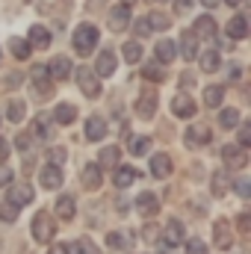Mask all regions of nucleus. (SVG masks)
<instances>
[{"mask_svg": "<svg viewBox=\"0 0 251 254\" xmlns=\"http://www.w3.org/2000/svg\"><path fill=\"white\" fill-rule=\"evenodd\" d=\"M98 39H101V33H98L95 24H80L77 33H74V51L86 57V54H92L98 48Z\"/></svg>", "mask_w": 251, "mask_h": 254, "instance_id": "obj_1", "label": "nucleus"}, {"mask_svg": "<svg viewBox=\"0 0 251 254\" xmlns=\"http://www.w3.org/2000/svg\"><path fill=\"white\" fill-rule=\"evenodd\" d=\"M74 74H77V86H80V92H83L86 98H98V95H101V80H98V74H95L92 68L80 65Z\"/></svg>", "mask_w": 251, "mask_h": 254, "instance_id": "obj_2", "label": "nucleus"}, {"mask_svg": "<svg viewBox=\"0 0 251 254\" xmlns=\"http://www.w3.org/2000/svg\"><path fill=\"white\" fill-rule=\"evenodd\" d=\"M222 163L228 166V172H240L249 166V151L243 145H225L222 148Z\"/></svg>", "mask_w": 251, "mask_h": 254, "instance_id": "obj_3", "label": "nucleus"}, {"mask_svg": "<svg viewBox=\"0 0 251 254\" xmlns=\"http://www.w3.org/2000/svg\"><path fill=\"white\" fill-rule=\"evenodd\" d=\"M54 234H57L54 216H51V213H36V216H33V237H36L39 243H51Z\"/></svg>", "mask_w": 251, "mask_h": 254, "instance_id": "obj_4", "label": "nucleus"}, {"mask_svg": "<svg viewBox=\"0 0 251 254\" xmlns=\"http://www.w3.org/2000/svg\"><path fill=\"white\" fill-rule=\"evenodd\" d=\"M136 116L139 119H154L157 116V92L154 89H142L136 98Z\"/></svg>", "mask_w": 251, "mask_h": 254, "instance_id": "obj_5", "label": "nucleus"}, {"mask_svg": "<svg viewBox=\"0 0 251 254\" xmlns=\"http://www.w3.org/2000/svg\"><path fill=\"white\" fill-rule=\"evenodd\" d=\"M39 184H42L45 190H60V187H63V169L54 166V163H48V166L39 172Z\"/></svg>", "mask_w": 251, "mask_h": 254, "instance_id": "obj_6", "label": "nucleus"}, {"mask_svg": "<svg viewBox=\"0 0 251 254\" xmlns=\"http://www.w3.org/2000/svg\"><path fill=\"white\" fill-rule=\"evenodd\" d=\"M172 113L178 116V119H192L195 113H198V104L189 98V95H175V101H172Z\"/></svg>", "mask_w": 251, "mask_h": 254, "instance_id": "obj_7", "label": "nucleus"}, {"mask_svg": "<svg viewBox=\"0 0 251 254\" xmlns=\"http://www.w3.org/2000/svg\"><path fill=\"white\" fill-rule=\"evenodd\" d=\"M6 198H9V204H15V207L21 210V207H27V204L33 201V187H30V184H12Z\"/></svg>", "mask_w": 251, "mask_h": 254, "instance_id": "obj_8", "label": "nucleus"}, {"mask_svg": "<svg viewBox=\"0 0 251 254\" xmlns=\"http://www.w3.org/2000/svg\"><path fill=\"white\" fill-rule=\"evenodd\" d=\"M213 240H216V249H222V252L231 249V222L228 219H216L213 222Z\"/></svg>", "mask_w": 251, "mask_h": 254, "instance_id": "obj_9", "label": "nucleus"}, {"mask_svg": "<svg viewBox=\"0 0 251 254\" xmlns=\"http://www.w3.org/2000/svg\"><path fill=\"white\" fill-rule=\"evenodd\" d=\"M210 139H213L210 127H204V125H192V127H187V145H189V148H204Z\"/></svg>", "mask_w": 251, "mask_h": 254, "instance_id": "obj_10", "label": "nucleus"}, {"mask_svg": "<svg viewBox=\"0 0 251 254\" xmlns=\"http://www.w3.org/2000/svg\"><path fill=\"white\" fill-rule=\"evenodd\" d=\"M184 237H187L184 225H181L178 219H169V222H166V231H163L166 246H169V249H175V246H181V243H184Z\"/></svg>", "mask_w": 251, "mask_h": 254, "instance_id": "obj_11", "label": "nucleus"}, {"mask_svg": "<svg viewBox=\"0 0 251 254\" xmlns=\"http://www.w3.org/2000/svg\"><path fill=\"white\" fill-rule=\"evenodd\" d=\"M116 65H119V57L107 48V51H101V57H98L95 74H98V77H110V74H116Z\"/></svg>", "mask_w": 251, "mask_h": 254, "instance_id": "obj_12", "label": "nucleus"}, {"mask_svg": "<svg viewBox=\"0 0 251 254\" xmlns=\"http://www.w3.org/2000/svg\"><path fill=\"white\" fill-rule=\"evenodd\" d=\"M127 24H130V9H127V3L113 6V9H110V27H113V33H122Z\"/></svg>", "mask_w": 251, "mask_h": 254, "instance_id": "obj_13", "label": "nucleus"}, {"mask_svg": "<svg viewBox=\"0 0 251 254\" xmlns=\"http://www.w3.org/2000/svg\"><path fill=\"white\" fill-rule=\"evenodd\" d=\"M104 136H107V122H104L101 116L86 119V139H89V142H101Z\"/></svg>", "mask_w": 251, "mask_h": 254, "instance_id": "obj_14", "label": "nucleus"}, {"mask_svg": "<svg viewBox=\"0 0 251 254\" xmlns=\"http://www.w3.org/2000/svg\"><path fill=\"white\" fill-rule=\"evenodd\" d=\"M181 57L184 60H195L198 57V36L192 30H184L181 33Z\"/></svg>", "mask_w": 251, "mask_h": 254, "instance_id": "obj_15", "label": "nucleus"}, {"mask_svg": "<svg viewBox=\"0 0 251 254\" xmlns=\"http://www.w3.org/2000/svg\"><path fill=\"white\" fill-rule=\"evenodd\" d=\"M101 184H104L101 166H98V163H86V166H83V187H86V190H98Z\"/></svg>", "mask_w": 251, "mask_h": 254, "instance_id": "obj_16", "label": "nucleus"}, {"mask_svg": "<svg viewBox=\"0 0 251 254\" xmlns=\"http://www.w3.org/2000/svg\"><path fill=\"white\" fill-rule=\"evenodd\" d=\"M136 210H139L142 216H154V213L160 210V198H157L154 192H142V195L136 198Z\"/></svg>", "mask_w": 251, "mask_h": 254, "instance_id": "obj_17", "label": "nucleus"}, {"mask_svg": "<svg viewBox=\"0 0 251 254\" xmlns=\"http://www.w3.org/2000/svg\"><path fill=\"white\" fill-rule=\"evenodd\" d=\"M136 178H139V172H136L133 166H119V169H116V175H113V184H116L119 190H127Z\"/></svg>", "mask_w": 251, "mask_h": 254, "instance_id": "obj_18", "label": "nucleus"}, {"mask_svg": "<svg viewBox=\"0 0 251 254\" xmlns=\"http://www.w3.org/2000/svg\"><path fill=\"white\" fill-rule=\"evenodd\" d=\"M192 33H195V36H204V39H216V21H213V15H201V18L195 21Z\"/></svg>", "mask_w": 251, "mask_h": 254, "instance_id": "obj_19", "label": "nucleus"}, {"mask_svg": "<svg viewBox=\"0 0 251 254\" xmlns=\"http://www.w3.org/2000/svg\"><path fill=\"white\" fill-rule=\"evenodd\" d=\"M246 36H249V24H246V18H243V15L231 18V21H228V39L240 42V39H246Z\"/></svg>", "mask_w": 251, "mask_h": 254, "instance_id": "obj_20", "label": "nucleus"}, {"mask_svg": "<svg viewBox=\"0 0 251 254\" xmlns=\"http://www.w3.org/2000/svg\"><path fill=\"white\" fill-rule=\"evenodd\" d=\"M51 45V33H48V27H30V48H39V51H45Z\"/></svg>", "mask_w": 251, "mask_h": 254, "instance_id": "obj_21", "label": "nucleus"}, {"mask_svg": "<svg viewBox=\"0 0 251 254\" xmlns=\"http://www.w3.org/2000/svg\"><path fill=\"white\" fill-rule=\"evenodd\" d=\"M151 172H154V178H169L172 175V160L166 154H154L151 157Z\"/></svg>", "mask_w": 251, "mask_h": 254, "instance_id": "obj_22", "label": "nucleus"}, {"mask_svg": "<svg viewBox=\"0 0 251 254\" xmlns=\"http://www.w3.org/2000/svg\"><path fill=\"white\" fill-rule=\"evenodd\" d=\"M154 54H157V60L166 65V63H172L175 57H178V48H175V42H169V39H160L157 42V48H154Z\"/></svg>", "mask_w": 251, "mask_h": 254, "instance_id": "obj_23", "label": "nucleus"}, {"mask_svg": "<svg viewBox=\"0 0 251 254\" xmlns=\"http://www.w3.org/2000/svg\"><path fill=\"white\" fill-rule=\"evenodd\" d=\"M74 213H77V207H74V195H63V198H57V216H60L63 222H71Z\"/></svg>", "mask_w": 251, "mask_h": 254, "instance_id": "obj_24", "label": "nucleus"}, {"mask_svg": "<svg viewBox=\"0 0 251 254\" xmlns=\"http://www.w3.org/2000/svg\"><path fill=\"white\" fill-rule=\"evenodd\" d=\"M48 71H51V77H54V80H65L74 68H71V60H68V57H57V60L51 63Z\"/></svg>", "mask_w": 251, "mask_h": 254, "instance_id": "obj_25", "label": "nucleus"}, {"mask_svg": "<svg viewBox=\"0 0 251 254\" xmlns=\"http://www.w3.org/2000/svg\"><path fill=\"white\" fill-rule=\"evenodd\" d=\"M210 178H213V181H210L213 198H225V192H228V175H225V172H213Z\"/></svg>", "mask_w": 251, "mask_h": 254, "instance_id": "obj_26", "label": "nucleus"}, {"mask_svg": "<svg viewBox=\"0 0 251 254\" xmlns=\"http://www.w3.org/2000/svg\"><path fill=\"white\" fill-rule=\"evenodd\" d=\"M9 51H12V57L15 60H30V42H24V39H9Z\"/></svg>", "mask_w": 251, "mask_h": 254, "instance_id": "obj_27", "label": "nucleus"}, {"mask_svg": "<svg viewBox=\"0 0 251 254\" xmlns=\"http://www.w3.org/2000/svg\"><path fill=\"white\" fill-rule=\"evenodd\" d=\"M33 133H36L39 139H51V136H54L51 119H48V116H36V122H33Z\"/></svg>", "mask_w": 251, "mask_h": 254, "instance_id": "obj_28", "label": "nucleus"}, {"mask_svg": "<svg viewBox=\"0 0 251 254\" xmlns=\"http://www.w3.org/2000/svg\"><path fill=\"white\" fill-rule=\"evenodd\" d=\"M54 119H57L60 125H71V122L77 119V110H74L71 104H60V107L54 110Z\"/></svg>", "mask_w": 251, "mask_h": 254, "instance_id": "obj_29", "label": "nucleus"}, {"mask_svg": "<svg viewBox=\"0 0 251 254\" xmlns=\"http://www.w3.org/2000/svg\"><path fill=\"white\" fill-rule=\"evenodd\" d=\"M222 95H225L222 86H207V89H204V107H213V110H216V107L222 104Z\"/></svg>", "mask_w": 251, "mask_h": 254, "instance_id": "obj_30", "label": "nucleus"}, {"mask_svg": "<svg viewBox=\"0 0 251 254\" xmlns=\"http://www.w3.org/2000/svg\"><path fill=\"white\" fill-rule=\"evenodd\" d=\"M24 113H27V107H24V101H9V107H6V119L9 122H24Z\"/></svg>", "mask_w": 251, "mask_h": 254, "instance_id": "obj_31", "label": "nucleus"}, {"mask_svg": "<svg viewBox=\"0 0 251 254\" xmlns=\"http://www.w3.org/2000/svg\"><path fill=\"white\" fill-rule=\"evenodd\" d=\"M122 54H125V60H127L130 65H136L139 60H142V45H139V42H125Z\"/></svg>", "mask_w": 251, "mask_h": 254, "instance_id": "obj_32", "label": "nucleus"}, {"mask_svg": "<svg viewBox=\"0 0 251 254\" xmlns=\"http://www.w3.org/2000/svg\"><path fill=\"white\" fill-rule=\"evenodd\" d=\"M148 151H151V139H148V136H136V139H130V154L142 157V154H148Z\"/></svg>", "mask_w": 251, "mask_h": 254, "instance_id": "obj_33", "label": "nucleus"}, {"mask_svg": "<svg viewBox=\"0 0 251 254\" xmlns=\"http://www.w3.org/2000/svg\"><path fill=\"white\" fill-rule=\"evenodd\" d=\"M198 57H201V68H204V71H216V68L222 65V60H219L216 51H204V54H198Z\"/></svg>", "mask_w": 251, "mask_h": 254, "instance_id": "obj_34", "label": "nucleus"}, {"mask_svg": "<svg viewBox=\"0 0 251 254\" xmlns=\"http://www.w3.org/2000/svg\"><path fill=\"white\" fill-rule=\"evenodd\" d=\"M219 125L225 127V130L237 127L240 125V113H237V110H222V113H219Z\"/></svg>", "mask_w": 251, "mask_h": 254, "instance_id": "obj_35", "label": "nucleus"}, {"mask_svg": "<svg viewBox=\"0 0 251 254\" xmlns=\"http://www.w3.org/2000/svg\"><path fill=\"white\" fill-rule=\"evenodd\" d=\"M119 148L116 145H110V148H101V166H116L119 163Z\"/></svg>", "mask_w": 251, "mask_h": 254, "instance_id": "obj_36", "label": "nucleus"}, {"mask_svg": "<svg viewBox=\"0 0 251 254\" xmlns=\"http://www.w3.org/2000/svg\"><path fill=\"white\" fill-rule=\"evenodd\" d=\"M145 80H154V83H160L163 80V65H157V63H151V65H145Z\"/></svg>", "mask_w": 251, "mask_h": 254, "instance_id": "obj_37", "label": "nucleus"}, {"mask_svg": "<svg viewBox=\"0 0 251 254\" xmlns=\"http://www.w3.org/2000/svg\"><path fill=\"white\" fill-rule=\"evenodd\" d=\"M151 30H154V27H151V21H148V18H139V21L133 24V33H136L139 39H145V36H151Z\"/></svg>", "mask_w": 251, "mask_h": 254, "instance_id": "obj_38", "label": "nucleus"}, {"mask_svg": "<svg viewBox=\"0 0 251 254\" xmlns=\"http://www.w3.org/2000/svg\"><path fill=\"white\" fill-rule=\"evenodd\" d=\"M107 246H110V249H116V252H122V249H125V234H116V231H113V234H107Z\"/></svg>", "mask_w": 251, "mask_h": 254, "instance_id": "obj_39", "label": "nucleus"}, {"mask_svg": "<svg viewBox=\"0 0 251 254\" xmlns=\"http://www.w3.org/2000/svg\"><path fill=\"white\" fill-rule=\"evenodd\" d=\"M0 219H3V222H15V219H18V207H15V204H3V207H0Z\"/></svg>", "mask_w": 251, "mask_h": 254, "instance_id": "obj_40", "label": "nucleus"}, {"mask_svg": "<svg viewBox=\"0 0 251 254\" xmlns=\"http://www.w3.org/2000/svg\"><path fill=\"white\" fill-rule=\"evenodd\" d=\"M77 254H101V252H98V246H95L92 240H86V237H83V240L77 243Z\"/></svg>", "mask_w": 251, "mask_h": 254, "instance_id": "obj_41", "label": "nucleus"}, {"mask_svg": "<svg viewBox=\"0 0 251 254\" xmlns=\"http://www.w3.org/2000/svg\"><path fill=\"white\" fill-rule=\"evenodd\" d=\"M30 77H33V83H42V80L51 77V71H48V65H36V68L30 71Z\"/></svg>", "mask_w": 251, "mask_h": 254, "instance_id": "obj_42", "label": "nucleus"}, {"mask_svg": "<svg viewBox=\"0 0 251 254\" xmlns=\"http://www.w3.org/2000/svg\"><path fill=\"white\" fill-rule=\"evenodd\" d=\"M148 21H151V27H157V30H166V27H169V18H166V15H160V12H154Z\"/></svg>", "mask_w": 251, "mask_h": 254, "instance_id": "obj_43", "label": "nucleus"}, {"mask_svg": "<svg viewBox=\"0 0 251 254\" xmlns=\"http://www.w3.org/2000/svg\"><path fill=\"white\" fill-rule=\"evenodd\" d=\"M234 187H237V192H240V198H249V195H251V184H249V178H240V181H237Z\"/></svg>", "mask_w": 251, "mask_h": 254, "instance_id": "obj_44", "label": "nucleus"}, {"mask_svg": "<svg viewBox=\"0 0 251 254\" xmlns=\"http://www.w3.org/2000/svg\"><path fill=\"white\" fill-rule=\"evenodd\" d=\"M48 157H51V163H54V166H63V163H65V151H63V148H51V151H48Z\"/></svg>", "mask_w": 251, "mask_h": 254, "instance_id": "obj_45", "label": "nucleus"}, {"mask_svg": "<svg viewBox=\"0 0 251 254\" xmlns=\"http://www.w3.org/2000/svg\"><path fill=\"white\" fill-rule=\"evenodd\" d=\"M187 252H189V254H207V246H204L201 240H189Z\"/></svg>", "mask_w": 251, "mask_h": 254, "instance_id": "obj_46", "label": "nucleus"}, {"mask_svg": "<svg viewBox=\"0 0 251 254\" xmlns=\"http://www.w3.org/2000/svg\"><path fill=\"white\" fill-rule=\"evenodd\" d=\"M240 145H243V148H249L251 145V125L240 127Z\"/></svg>", "mask_w": 251, "mask_h": 254, "instance_id": "obj_47", "label": "nucleus"}, {"mask_svg": "<svg viewBox=\"0 0 251 254\" xmlns=\"http://www.w3.org/2000/svg\"><path fill=\"white\" fill-rule=\"evenodd\" d=\"M21 83H24V77H21V74H15V71H12V74H9V77H6V86H9V89H12V86H15V89H18V86H21Z\"/></svg>", "mask_w": 251, "mask_h": 254, "instance_id": "obj_48", "label": "nucleus"}, {"mask_svg": "<svg viewBox=\"0 0 251 254\" xmlns=\"http://www.w3.org/2000/svg\"><path fill=\"white\" fill-rule=\"evenodd\" d=\"M240 231H243V234H249V231H251V216H249V213H243V216H240Z\"/></svg>", "mask_w": 251, "mask_h": 254, "instance_id": "obj_49", "label": "nucleus"}, {"mask_svg": "<svg viewBox=\"0 0 251 254\" xmlns=\"http://www.w3.org/2000/svg\"><path fill=\"white\" fill-rule=\"evenodd\" d=\"M15 148H18V151H27V148H30V136H24V133H21V136L15 139Z\"/></svg>", "mask_w": 251, "mask_h": 254, "instance_id": "obj_50", "label": "nucleus"}, {"mask_svg": "<svg viewBox=\"0 0 251 254\" xmlns=\"http://www.w3.org/2000/svg\"><path fill=\"white\" fill-rule=\"evenodd\" d=\"M6 184H12V172L6 166H0V187H6Z\"/></svg>", "mask_w": 251, "mask_h": 254, "instance_id": "obj_51", "label": "nucleus"}, {"mask_svg": "<svg viewBox=\"0 0 251 254\" xmlns=\"http://www.w3.org/2000/svg\"><path fill=\"white\" fill-rule=\"evenodd\" d=\"M6 154H9V145H6V142H3V139H0V163H3V160H6Z\"/></svg>", "mask_w": 251, "mask_h": 254, "instance_id": "obj_52", "label": "nucleus"}, {"mask_svg": "<svg viewBox=\"0 0 251 254\" xmlns=\"http://www.w3.org/2000/svg\"><path fill=\"white\" fill-rule=\"evenodd\" d=\"M175 3H178V9H181V12H187V9H189V3H192V0H175Z\"/></svg>", "mask_w": 251, "mask_h": 254, "instance_id": "obj_53", "label": "nucleus"}, {"mask_svg": "<svg viewBox=\"0 0 251 254\" xmlns=\"http://www.w3.org/2000/svg\"><path fill=\"white\" fill-rule=\"evenodd\" d=\"M51 254H68V249H65V246H54V249H51Z\"/></svg>", "mask_w": 251, "mask_h": 254, "instance_id": "obj_54", "label": "nucleus"}, {"mask_svg": "<svg viewBox=\"0 0 251 254\" xmlns=\"http://www.w3.org/2000/svg\"><path fill=\"white\" fill-rule=\"evenodd\" d=\"M204 3V9H213V6H219V0H201Z\"/></svg>", "mask_w": 251, "mask_h": 254, "instance_id": "obj_55", "label": "nucleus"}, {"mask_svg": "<svg viewBox=\"0 0 251 254\" xmlns=\"http://www.w3.org/2000/svg\"><path fill=\"white\" fill-rule=\"evenodd\" d=\"M225 3H228V6H240V0H225Z\"/></svg>", "mask_w": 251, "mask_h": 254, "instance_id": "obj_56", "label": "nucleus"}, {"mask_svg": "<svg viewBox=\"0 0 251 254\" xmlns=\"http://www.w3.org/2000/svg\"><path fill=\"white\" fill-rule=\"evenodd\" d=\"M122 3H127V6H130V3H136V0H122Z\"/></svg>", "mask_w": 251, "mask_h": 254, "instance_id": "obj_57", "label": "nucleus"}, {"mask_svg": "<svg viewBox=\"0 0 251 254\" xmlns=\"http://www.w3.org/2000/svg\"><path fill=\"white\" fill-rule=\"evenodd\" d=\"M0 60H3V57H0Z\"/></svg>", "mask_w": 251, "mask_h": 254, "instance_id": "obj_58", "label": "nucleus"}, {"mask_svg": "<svg viewBox=\"0 0 251 254\" xmlns=\"http://www.w3.org/2000/svg\"><path fill=\"white\" fill-rule=\"evenodd\" d=\"M157 3H160V0H157Z\"/></svg>", "mask_w": 251, "mask_h": 254, "instance_id": "obj_59", "label": "nucleus"}]
</instances>
